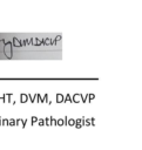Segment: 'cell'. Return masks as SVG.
Returning <instances> with one entry per match:
<instances>
[{"label":"cell","mask_w":142,"mask_h":150,"mask_svg":"<svg viewBox=\"0 0 142 150\" xmlns=\"http://www.w3.org/2000/svg\"><path fill=\"white\" fill-rule=\"evenodd\" d=\"M11 42H6L5 43V47H4V50H5V54H6V56L8 57V59H11L12 57V49H11Z\"/></svg>","instance_id":"cell-1"},{"label":"cell","mask_w":142,"mask_h":150,"mask_svg":"<svg viewBox=\"0 0 142 150\" xmlns=\"http://www.w3.org/2000/svg\"><path fill=\"white\" fill-rule=\"evenodd\" d=\"M80 98H82V100L84 101V97H83L82 95H80V94H77V95H74V97H73V101L77 102V101H80Z\"/></svg>","instance_id":"cell-2"},{"label":"cell","mask_w":142,"mask_h":150,"mask_svg":"<svg viewBox=\"0 0 142 150\" xmlns=\"http://www.w3.org/2000/svg\"><path fill=\"white\" fill-rule=\"evenodd\" d=\"M32 43H33V45H41L42 41L39 40V39H36V38H33V39H32Z\"/></svg>","instance_id":"cell-3"},{"label":"cell","mask_w":142,"mask_h":150,"mask_svg":"<svg viewBox=\"0 0 142 150\" xmlns=\"http://www.w3.org/2000/svg\"><path fill=\"white\" fill-rule=\"evenodd\" d=\"M13 43H14V45H15L16 47L21 46V41H20V40L18 39V38H14V39H13Z\"/></svg>","instance_id":"cell-4"},{"label":"cell","mask_w":142,"mask_h":150,"mask_svg":"<svg viewBox=\"0 0 142 150\" xmlns=\"http://www.w3.org/2000/svg\"><path fill=\"white\" fill-rule=\"evenodd\" d=\"M45 45H50V40L48 39V38H46V39H43V41H42Z\"/></svg>","instance_id":"cell-5"},{"label":"cell","mask_w":142,"mask_h":150,"mask_svg":"<svg viewBox=\"0 0 142 150\" xmlns=\"http://www.w3.org/2000/svg\"><path fill=\"white\" fill-rule=\"evenodd\" d=\"M56 100H58V101H59V102H61V101H62V100H63V96H62V95H61V94H59V95H58V97H56Z\"/></svg>","instance_id":"cell-6"},{"label":"cell","mask_w":142,"mask_h":150,"mask_svg":"<svg viewBox=\"0 0 142 150\" xmlns=\"http://www.w3.org/2000/svg\"><path fill=\"white\" fill-rule=\"evenodd\" d=\"M26 100H27V95H25V94H23V95L21 96V101H22V102H25Z\"/></svg>","instance_id":"cell-7"},{"label":"cell","mask_w":142,"mask_h":150,"mask_svg":"<svg viewBox=\"0 0 142 150\" xmlns=\"http://www.w3.org/2000/svg\"><path fill=\"white\" fill-rule=\"evenodd\" d=\"M68 124L74 125V124H75V121H74V120H69V121H68Z\"/></svg>","instance_id":"cell-8"},{"label":"cell","mask_w":142,"mask_h":150,"mask_svg":"<svg viewBox=\"0 0 142 150\" xmlns=\"http://www.w3.org/2000/svg\"><path fill=\"white\" fill-rule=\"evenodd\" d=\"M76 127H77V128L81 127V120H77V121H76Z\"/></svg>","instance_id":"cell-9"},{"label":"cell","mask_w":142,"mask_h":150,"mask_svg":"<svg viewBox=\"0 0 142 150\" xmlns=\"http://www.w3.org/2000/svg\"><path fill=\"white\" fill-rule=\"evenodd\" d=\"M58 124L59 125H62L63 124V120H58Z\"/></svg>","instance_id":"cell-10"},{"label":"cell","mask_w":142,"mask_h":150,"mask_svg":"<svg viewBox=\"0 0 142 150\" xmlns=\"http://www.w3.org/2000/svg\"><path fill=\"white\" fill-rule=\"evenodd\" d=\"M66 101H70V96L69 95H66Z\"/></svg>","instance_id":"cell-11"},{"label":"cell","mask_w":142,"mask_h":150,"mask_svg":"<svg viewBox=\"0 0 142 150\" xmlns=\"http://www.w3.org/2000/svg\"><path fill=\"white\" fill-rule=\"evenodd\" d=\"M60 39H61V35H58V36L55 38V40H60Z\"/></svg>","instance_id":"cell-12"},{"label":"cell","mask_w":142,"mask_h":150,"mask_svg":"<svg viewBox=\"0 0 142 150\" xmlns=\"http://www.w3.org/2000/svg\"><path fill=\"white\" fill-rule=\"evenodd\" d=\"M32 121H33V123L36 122V117H32Z\"/></svg>","instance_id":"cell-13"}]
</instances>
